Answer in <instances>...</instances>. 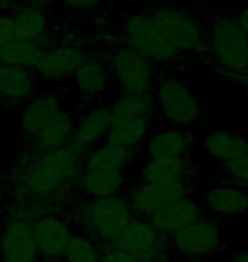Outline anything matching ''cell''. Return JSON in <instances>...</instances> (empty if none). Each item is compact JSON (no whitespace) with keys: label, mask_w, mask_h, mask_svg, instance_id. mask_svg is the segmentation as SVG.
Returning a JSON list of instances; mask_svg holds the SVG:
<instances>
[{"label":"cell","mask_w":248,"mask_h":262,"mask_svg":"<svg viewBox=\"0 0 248 262\" xmlns=\"http://www.w3.org/2000/svg\"><path fill=\"white\" fill-rule=\"evenodd\" d=\"M63 211L77 232L88 235L100 245L112 244L116 235L134 216L126 196L77 199Z\"/></svg>","instance_id":"obj_1"},{"label":"cell","mask_w":248,"mask_h":262,"mask_svg":"<svg viewBox=\"0 0 248 262\" xmlns=\"http://www.w3.org/2000/svg\"><path fill=\"white\" fill-rule=\"evenodd\" d=\"M208 45L219 72L248 89V36L235 12H221L213 19Z\"/></svg>","instance_id":"obj_2"},{"label":"cell","mask_w":248,"mask_h":262,"mask_svg":"<svg viewBox=\"0 0 248 262\" xmlns=\"http://www.w3.org/2000/svg\"><path fill=\"white\" fill-rule=\"evenodd\" d=\"M151 94L155 99L156 121L187 129H194L202 121V104L182 78L163 75L155 80Z\"/></svg>","instance_id":"obj_3"},{"label":"cell","mask_w":248,"mask_h":262,"mask_svg":"<svg viewBox=\"0 0 248 262\" xmlns=\"http://www.w3.org/2000/svg\"><path fill=\"white\" fill-rule=\"evenodd\" d=\"M170 262H204L224 250L221 220L204 216L168 235Z\"/></svg>","instance_id":"obj_4"},{"label":"cell","mask_w":248,"mask_h":262,"mask_svg":"<svg viewBox=\"0 0 248 262\" xmlns=\"http://www.w3.org/2000/svg\"><path fill=\"white\" fill-rule=\"evenodd\" d=\"M150 15L178 55L200 51L204 43H208L202 24L186 9L163 5L150 12Z\"/></svg>","instance_id":"obj_5"},{"label":"cell","mask_w":248,"mask_h":262,"mask_svg":"<svg viewBox=\"0 0 248 262\" xmlns=\"http://www.w3.org/2000/svg\"><path fill=\"white\" fill-rule=\"evenodd\" d=\"M112 245L145 262H170L168 240L145 216L134 214L116 235Z\"/></svg>","instance_id":"obj_6"},{"label":"cell","mask_w":248,"mask_h":262,"mask_svg":"<svg viewBox=\"0 0 248 262\" xmlns=\"http://www.w3.org/2000/svg\"><path fill=\"white\" fill-rule=\"evenodd\" d=\"M197 194L208 216L223 220L248 214V187L235 181L214 176L199 186Z\"/></svg>","instance_id":"obj_7"},{"label":"cell","mask_w":248,"mask_h":262,"mask_svg":"<svg viewBox=\"0 0 248 262\" xmlns=\"http://www.w3.org/2000/svg\"><path fill=\"white\" fill-rule=\"evenodd\" d=\"M107 67L119 92H151L155 85L153 63L128 45L112 51Z\"/></svg>","instance_id":"obj_8"},{"label":"cell","mask_w":248,"mask_h":262,"mask_svg":"<svg viewBox=\"0 0 248 262\" xmlns=\"http://www.w3.org/2000/svg\"><path fill=\"white\" fill-rule=\"evenodd\" d=\"M126 45L150 61H170L178 53L158 29L150 14H134L124 24Z\"/></svg>","instance_id":"obj_9"},{"label":"cell","mask_w":248,"mask_h":262,"mask_svg":"<svg viewBox=\"0 0 248 262\" xmlns=\"http://www.w3.org/2000/svg\"><path fill=\"white\" fill-rule=\"evenodd\" d=\"M199 182H181V184H153V182L136 181L133 177L126 199L138 216H150L156 209L177 199L196 194Z\"/></svg>","instance_id":"obj_10"},{"label":"cell","mask_w":248,"mask_h":262,"mask_svg":"<svg viewBox=\"0 0 248 262\" xmlns=\"http://www.w3.org/2000/svg\"><path fill=\"white\" fill-rule=\"evenodd\" d=\"M33 233L41 260L61 259L75 228L63 209H48L34 222Z\"/></svg>","instance_id":"obj_11"},{"label":"cell","mask_w":248,"mask_h":262,"mask_svg":"<svg viewBox=\"0 0 248 262\" xmlns=\"http://www.w3.org/2000/svg\"><path fill=\"white\" fill-rule=\"evenodd\" d=\"M194 148L192 129L170 126V124H155L151 135L143 146L146 159H184L191 157Z\"/></svg>","instance_id":"obj_12"},{"label":"cell","mask_w":248,"mask_h":262,"mask_svg":"<svg viewBox=\"0 0 248 262\" xmlns=\"http://www.w3.org/2000/svg\"><path fill=\"white\" fill-rule=\"evenodd\" d=\"M133 182L128 170H82L75 182L78 199L126 196Z\"/></svg>","instance_id":"obj_13"},{"label":"cell","mask_w":248,"mask_h":262,"mask_svg":"<svg viewBox=\"0 0 248 262\" xmlns=\"http://www.w3.org/2000/svg\"><path fill=\"white\" fill-rule=\"evenodd\" d=\"M204 216H208V213L202 208V203H200L199 194L196 192L192 196L177 199V201L165 204L163 208L151 213L150 216H146V220L162 235L168 237V235L175 233L177 230L187 227V225L197 222V220Z\"/></svg>","instance_id":"obj_14"},{"label":"cell","mask_w":248,"mask_h":262,"mask_svg":"<svg viewBox=\"0 0 248 262\" xmlns=\"http://www.w3.org/2000/svg\"><path fill=\"white\" fill-rule=\"evenodd\" d=\"M136 181L153 184L197 182V164L191 157L184 159H146L134 174Z\"/></svg>","instance_id":"obj_15"},{"label":"cell","mask_w":248,"mask_h":262,"mask_svg":"<svg viewBox=\"0 0 248 262\" xmlns=\"http://www.w3.org/2000/svg\"><path fill=\"white\" fill-rule=\"evenodd\" d=\"M110 124H112V113L110 107H94L87 111L82 118L77 119L75 129L68 145L85 157L94 146L102 143L107 136Z\"/></svg>","instance_id":"obj_16"},{"label":"cell","mask_w":248,"mask_h":262,"mask_svg":"<svg viewBox=\"0 0 248 262\" xmlns=\"http://www.w3.org/2000/svg\"><path fill=\"white\" fill-rule=\"evenodd\" d=\"M63 109L61 99L55 94H43L29 99L19 111L17 133L19 138L28 143L55 114Z\"/></svg>","instance_id":"obj_17"},{"label":"cell","mask_w":248,"mask_h":262,"mask_svg":"<svg viewBox=\"0 0 248 262\" xmlns=\"http://www.w3.org/2000/svg\"><path fill=\"white\" fill-rule=\"evenodd\" d=\"M77 119L68 109H60L48 123L26 143V150L36 151V154H48L68 145L73 129H75Z\"/></svg>","instance_id":"obj_18"},{"label":"cell","mask_w":248,"mask_h":262,"mask_svg":"<svg viewBox=\"0 0 248 262\" xmlns=\"http://www.w3.org/2000/svg\"><path fill=\"white\" fill-rule=\"evenodd\" d=\"M87 58L85 50L75 45H61L44 51V56L38 67L39 77L44 80H65L72 78L82 61Z\"/></svg>","instance_id":"obj_19"},{"label":"cell","mask_w":248,"mask_h":262,"mask_svg":"<svg viewBox=\"0 0 248 262\" xmlns=\"http://www.w3.org/2000/svg\"><path fill=\"white\" fill-rule=\"evenodd\" d=\"M70 80H72L73 91H75L83 101L99 99L114 85L109 67L100 63L96 56H87V58L82 61V65L77 68V72L72 75Z\"/></svg>","instance_id":"obj_20"},{"label":"cell","mask_w":248,"mask_h":262,"mask_svg":"<svg viewBox=\"0 0 248 262\" xmlns=\"http://www.w3.org/2000/svg\"><path fill=\"white\" fill-rule=\"evenodd\" d=\"M156 124V118L146 116H124L112 118V124L107 136L104 138L105 143H112L119 146L141 151Z\"/></svg>","instance_id":"obj_21"},{"label":"cell","mask_w":248,"mask_h":262,"mask_svg":"<svg viewBox=\"0 0 248 262\" xmlns=\"http://www.w3.org/2000/svg\"><path fill=\"white\" fill-rule=\"evenodd\" d=\"M34 87V72L0 63V104L4 106L26 104L29 99H33Z\"/></svg>","instance_id":"obj_22"},{"label":"cell","mask_w":248,"mask_h":262,"mask_svg":"<svg viewBox=\"0 0 248 262\" xmlns=\"http://www.w3.org/2000/svg\"><path fill=\"white\" fill-rule=\"evenodd\" d=\"M204 154L218 165L238 159L248 151V138L233 131L211 129L200 136Z\"/></svg>","instance_id":"obj_23"},{"label":"cell","mask_w":248,"mask_h":262,"mask_svg":"<svg viewBox=\"0 0 248 262\" xmlns=\"http://www.w3.org/2000/svg\"><path fill=\"white\" fill-rule=\"evenodd\" d=\"M140 151L112 143H99L83 159L85 170H129Z\"/></svg>","instance_id":"obj_24"},{"label":"cell","mask_w":248,"mask_h":262,"mask_svg":"<svg viewBox=\"0 0 248 262\" xmlns=\"http://www.w3.org/2000/svg\"><path fill=\"white\" fill-rule=\"evenodd\" d=\"M14 15L15 38L33 41V43L46 48L50 43V20L48 14L39 7H22Z\"/></svg>","instance_id":"obj_25"},{"label":"cell","mask_w":248,"mask_h":262,"mask_svg":"<svg viewBox=\"0 0 248 262\" xmlns=\"http://www.w3.org/2000/svg\"><path fill=\"white\" fill-rule=\"evenodd\" d=\"M46 48L26 39H12L10 43L0 48V63L28 68L36 72L44 56Z\"/></svg>","instance_id":"obj_26"},{"label":"cell","mask_w":248,"mask_h":262,"mask_svg":"<svg viewBox=\"0 0 248 262\" xmlns=\"http://www.w3.org/2000/svg\"><path fill=\"white\" fill-rule=\"evenodd\" d=\"M112 118L146 116L156 118L155 99L151 92H119L110 104Z\"/></svg>","instance_id":"obj_27"},{"label":"cell","mask_w":248,"mask_h":262,"mask_svg":"<svg viewBox=\"0 0 248 262\" xmlns=\"http://www.w3.org/2000/svg\"><path fill=\"white\" fill-rule=\"evenodd\" d=\"M102 245L88 235L77 232L68 242L65 252L61 255L63 262H100Z\"/></svg>","instance_id":"obj_28"},{"label":"cell","mask_w":248,"mask_h":262,"mask_svg":"<svg viewBox=\"0 0 248 262\" xmlns=\"http://www.w3.org/2000/svg\"><path fill=\"white\" fill-rule=\"evenodd\" d=\"M216 176L235 181L238 184H243L248 187V151L238 157V159L218 165V174Z\"/></svg>","instance_id":"obj_29"},{"label":"cell","mask_w":248,"mask_h":262,"mask_svg":"<svg viewBox=\"0 0 248 262\" xmlns=\"http://www.w3.org/2000/svg\"><path fill=\"white\" fill-rule=\"evenodd\" d=\"M100 262H145L134 255H131L124 250H121L118 247H114L112 244L109 245H102V257Z\"/></svg>","instance_id":"obj_30"},{"label":"cell","mask_w":248,"mask_h":262,"mask_svg":"<svg viewBox=\"0 0 248 262\" xmlns=\"http://www.w3.org/2000/svg\"><path fill=\"white\" fill-rule=\"evenodd\" d=\"M15 39L14 15L7 12H0V48Z\"/></svg>","instance_id":"obj_31"},{"label":"cell","mask_w":248,"mask_h":262,"mask_svg":"<svg viewBox=\"0 0 248 262\" xmlns=\"http://www.w3.org/2000/svg\"><path fill=\"white\" fill-rule=\"evenodd\" d=\"M63 4L66 7L77 9V10H83V9H94L97 5L102 4V0H63Z\"/></svg>","instance_id":"obj_32"},{"label":"cell","mask_w":248,"mask_h":262,"mask_svg":"<svg viewBox=\"0 0 248 262\" xmlns=\"http://www.w3.org/2000/svg\"><path fill=\"white\" fill-rule=\"evenodd\" d=\"M236 23L240 24V28L243 29V33L248 36V4L241 5V7L235 12Z\"/></svg>","instance_id":"obj_33"},{"label":"cell","mask_w":248,"mask_h":262,"mask_svg":"<svg viewBox=\"0 0 248 262\" xmlns=\"http://www.w3.org/2000/svg\"><path fill=\"white\" fill-rule=\"evenodd\" d=\"M228 262H248V250H245V252H240L238 255H235V257L231 260H228Z\"/></svg>","instance_id":"obj_34"},{"label":"cell","mask_w":248,"mask_h":262,"mask_svg":"<svg viewBox=\"0 0 248 262\" xmlns=\"http://www.w3.org/2000/svg\"><path fill=\"white\" fill-rule=\"evenodd\" d=\"M9 5V0H0V12H4V9Z\"/></svg>","instance_id":"obj_35"},{"label":"cell","mask_w":248,"mask_h":262,"mask_svg":"<svg viewBox=\"0 0 248 262\" xmlns=\"http://www.w3.org/2000/svg\"><path fill=\"white\" fill-rule=\"evenodd\" d=\"M41 262H63L61 259H46V260H41Z\"/></svg>","instance_id":"obj_36"},{"label":"cell","mask_w":248,"mask_h":262,"mask_svg":"<svg viewBox=\"0 0 248 262\" xmlns=\"http://www.w3.org/2000/svg\"><path fill=\"white\" fill-rule=\"evenodd\" d=\"M0 204H2V187H0Z\"/></svg>","instance_id":"obj_37"}]
</instances>
